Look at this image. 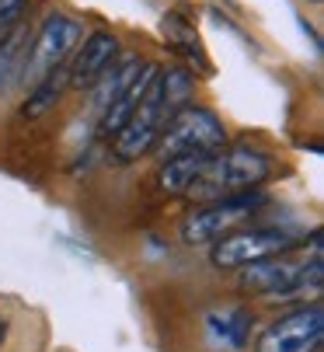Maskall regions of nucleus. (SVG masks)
I'll list each match as a JSON object with an SVG mask.
<instances>
[{"label":"nucleus","instance_id":"obj_1","mask_svg":"<svg viewBox=\"0 0 324 352\" xmlns=\"http://www.w3.org/2000/svg\"><path fill=\"white\" fill-rule=\"evenodd\" d=\"M276 171V161L268 150L251 146V143H237L227 150H216L209 168L202 171V178L188 188L192 199H224L234 192H248V188H261Z\"/></svg>","mask_w":324,"mask_h":352},{"label":"nucleus","instance_id":"obj_2","mask_svg":"<svg viewBox=\"0 0 324 352\" xmlns=\"http://www.w3.org/2000/svg\"><path fill=\"white\" fill-rule=\"evenodd\" d=\"M227 143V126L206 105H182L168 116L164 129H160L153 154L160 161H168L175 154H216Z\"/></svg>","mask_w":324,"mask_h":352},{"label":"nucleus","instance_id":"obj_3","mask_svg":"<svg viewBox=\"0 0 324 352\" xmlns=\"http://www.w3.org/2000/svg\"><path fill=\"white\" fill-rule=\"evenodd\" d=\"M84 38V21L67 14V11H49L35 32V38L28 42V56L21 67V84L32 87L35 80H42L45 74H52L56 67H67V60L77 53V45Z\"/></svg>","mask_w":324,"mask_h":352},{"label":"nucleus","instance_id":"obj_4","mask_svg":"<svg viewBox=\"0 0 324 352\" xmlns=\"http://www.w3.org/2000/svg\"><path fill=\"white\" fill-rule=\"evenodd\" d=\"M168 116L171 112H168V98H164V80H160V67H157L147 91H143V98H140V105L126 119V126L108 140L112 143V157L119 164H133L143 154H150L160 129H164V122H168Z\"/></svg>","mask_w":324,"mask_h":352},{"label":"nucleus","instance_id":"obj_5","mask_svg":"<svg viewBox=\"0 0 324 352\" xmlns=\"http://www.w3.org/2000/svg\"><path fill=\"white\" fill-rule=\"evenodd\" d=\"M265 203L261 188H248V192H234L224 199H209L199 210H192L182 223V241L185 244H213L216 237L230 234L234 227H241L258 206Z\"/></svg>","mask_w":324,"mask_h":352},{"label":"nucleus","instance_id":"obj_6","mask_svg":"<svg viewBox=\"0 0 324 352\" xmlns=\"http://www.w3.org/2000/svg\"><path fill=\"white\" fill-rule=\"evenodd\" d=\"M293 248H296L293 234H286L279 227H248V230H237V234L216 237L213 251H209V262L216 269H241V265L268 258V255H286Z\"/></svg>","mask_w":324,"mask_h":352},{"label":"nucleus","instance_id":"obj_7","mask_svg":"<svg viewBox=\"0 0 324 352\" xmlns=\"http://www.w3.org/2000/svg\"><path fill=\"white\" fill-rule=\"evenodd\" d=\"M324 338V304L314 300L310 307H300L276 324H268L258 338L255 352H317Z\"/></svg>","mask_w":324,"mask_h":352},{"label":"nucleus","instance_id":"obj_8","mask_svg":"<svg viewBox=\"0 0 324 352\" xmlns=\"http://www.w3.org/2000/svg\"><path fill=\"white\" fill-rule=\"evenodd\" d=\"M45 318L14 296L0 300V352H45Z\"/></svg>","mask_w":324,"mask_h":352},{"label":"nucleus","instance_id":"obj_9","mask_svg":"<svg viewBox=\"0 0 324 352\" xmlns=\"http://www.w3.org/2000/svg\"><path fill=\"white\" fill-rule=\"evenodd\" d=\"M116 56H119V38H116L112 32L98 28V32L84 35L80 45H77L74 63L67 67L70 87H74V91H87V87L108 70V63H112Z\"/></svg>","mask_w":324,"mask_h":352},{"label":"nucleus","instance_id":"obj_10","mask_svg":"<svg viewBox=\"0 0 324 352\" xmlns=\"http://www.w3.org/2000/svg\"><path fill=\"white\" fill-rule=\"evenodd\" d=\"M140 67H143L140 56H116L112 63H108V70L87 87V91H91V112L101 116V112L133 84V77L140 74Z\"/></svg>","mask_w":324,"mask_h":352},{"label":"nucleus","instance_id":"obj_11","mask_svg":"<svg viewBox=\"0 0 324 352\" xmlns=\"http://www.w3.org/2000/svg\"><path fill=\"white\" fill-rule=\"evenodd\" d=\"M209 161H213V154H175L168 161H160L157 188L164 192V195H188V188L209 168Z\"/></svg>","mask_w":324,"mask_h":352},{"label":"nucleus","instance_id":"obj_12","mask_svg":"<svg viewBox=\"0 0 324 352\" xmlns=\"http://www.w3.org/2000/svg\"><path fill=\"white\" fill-rule=\"evenodd\" d=\"M153 70H157V63H143V67H140V74L133 77V84H129V87L116 98V102L98 116V136L112 140V136L126 126V119H129V116H133V109L140 105V98H143V91H147V84H150Z\"/></svg>","mask_w":324,"mask_h":352},{"label":"nucleus","instance_id":"obj_13","mask_svg":"<svg viewBox=\"0 0 324 352\" xmlns=\"http://www.w3.org/2000/svg\"><path fill=\"white\" fill-rule=\"evenodd\" d=\"M67 87H70L67 67H56L52 74H45L42 80H35V84L28 87V98H25V105H21V116H25V119H39V116H45V112L63 98Z\"/></svg>","mask_w":324,"mask_h":352},{"label":"nucleus","instance_id":"obj_14","mask_svg":"<svg viewBox=\"0 0 324 352\" xmlns=\"http://www.w3.org/2000/svg\"><path fill=\"white\" fill-rule=\"evenodd\" d=\"M28 32L25 28H14L4 42H0V98L11 91V84L21 80V67H25V56H28Z\"/></svg>","mask_w":324,"mask_h":352},{"label":"nucleus","instance_id":"obj_15","mask_svg":"<svg viewBox=\"0 0 324 352\" xmlns=\"http://www.w3.org/2000/svg\"><path fill=\"white\" fill-rule=\"evenodd\" d=\"M209 324L216 328V335H220V338H224L227 345L241 349V345L248 342L251 314H248L244 307H230V311H224V314H213V318H209Z\"/></svg>","mask_w":324,"mask_h":352},{"label":"nucleus","instance_id":"obj_16","mask_svg":"<svg viewBox=\"0 0 324 352\" xmlns=\"http://www.w3.org/2000/svg\"><path fill=\"white\" fill-rule=\"evenodd\" d=\"M164 32L171 35V42H175V45H185L182 53H188L192 60H199V63L206 67V60H202V45H199V38L192 35V28H185L178 18H168V21H164Z\"/></svg>","mask_w":324,"mask_h":352},{"label":"nucleus","instance_id":"obj_17","mask_svg":"<svg viewBox=\"0 0 324 352\" xmlns=\"http://www.w3.org/2000/svg\"><path fill=\"white\" fill-rule=\"evenodd\" d=\"M28 11V0H0V42L14 28H21V18Z\"/></svg>","mask_w":324,"mask_h":352}]
</instances>
